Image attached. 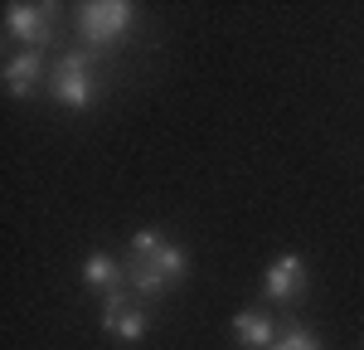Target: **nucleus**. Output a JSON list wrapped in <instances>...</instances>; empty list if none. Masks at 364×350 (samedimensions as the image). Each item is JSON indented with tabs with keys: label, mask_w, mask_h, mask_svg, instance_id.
<instances>
[{
	"label": "nucleus",
	"mask_w": 364,
	"mask_h": 350,
	"mask_svg": "<svg viewBox=\"0 0 364 350\" xmlns=\"http://www.w3.org/2000/svg\"><path fill=\"white\" fill-rule=\"evenodd\" d=\"M127 307H132V292H127V282H122V287H112L107 297H102V326H112Z\"/></svg>",
	"instance_id": "11"
},
{
	"label": "nucleus",
	"mask_w": 364,
	"mask_h": 350,
	"mask_svg": "<svg viewBox=\"0 0 364 350\" xmlns=\"http://www.w3.org/2000/svg\"><path fill=\"white\" fill-rule=\"evenodd\" d=\"M39 78H44V54L25 49V54L5 58V88H10V97H29Z\"/></svg>",
	"instance_id": "7"
},
{
	"label": "nucleus",
	"mask_w": 364,
	"mask_h": 350,
	"mask_svg": "<svg viewBox=\"0 0 364 350\" xmlns=\"http://www.w3.org/2000/svg\"><path fill=\"white\" fill-rule=\"evenodd\" d=\"M267 350H321V341L311 336L306 326H296V321H291V326H282V336Z\"/></svg>",
	"instance_id": "10"
},
{
	"label": "nucleus",
	"mask_w": 364,
	"mask_h": 350,
	"mask_svg": "<svg viewBox=\"0 0 364 350\" xmlns=\"http://www.w3.org/2000/svg\"><path fill=\"white\" fill-rule=\"evenodd\" d=\"M306 262L296 258V253H282L267 272H262V292L272 297V302H296L301 292H306Z\"/></svg>",
	"instance_id": "5"
},
{
	"label": "nucleus",
	"mask_w": 364,
	"mask_h": 350,
	"mask_svg": "<svg viewBox=\"0 0 364 350\" xmlns=\"http://www.w3.org/2000/svg\"><path fill=\"white\" fill-rule=\"evenodd\" d=\"M233 341L248 350H267L277 341V321L267 317V312H257V307H248V312L233 317Z\"/></svg>",
	"instance_id": "6"
},
{
	"label": "nucleus",
	"mask_w": 364,
	"mask_h": 350,
	"mask_svg": "<svg viewBox=\"0 0 364 350\" xmlns=\"http://www.w3.org/2000/svg\"><path fill=\"white\" fill-rule=\"evenodd\" d=\"M122 282H127V267H122L112 253H87L83 258V287H92V292L107 297V292L122 287Z\"/></svg>",
	"instance_id": "8"
},
{
	"label": "nucleus",
	"mask_w": 364,
	"mask_h": 350,
	"mask_svg": "<svg viewBox=\"0 0 364 350\" xmlns=\"http://www.w3.org/2000/svg\"><path fill=\"white\" fill-rule=\"evenodd\" d=\"M185 272H190V253L180 243L161 238L151 253L127 258V287L141 292V297H166L175 282H185Z\"/></svg>",
	"instance_id": "1"
},
{
	"label": "nucleus",
	"mask_w": 364,
	"mask_h": 350,
	"mask_svg": "<svg viewBox=\"0 0 364 350\" xmlns=\"http://www.w3.org/2000/svg\"><path fill=\"white\" fill-rule=\"evenodd\" d=\"M146 326H151V317H146L141 307H127V312H122L112 326H102V331H107L112 341H122V346H136L141 336H146Z\"/></svg>",
	"instance_id": "9"
},
{
	"label": "nucleus",
	"mask_w": 364,
	"mask_h": 350,
	"mask_svg": "<svg viewBox=\"0 0 364 350\" xmlns=\"http://www.w3.org/2000/svg\"><path fill=\"white\" fill-rule=\"evenodd\" d=\"M5 34L29 44L34 54L54 39V25H49V10L44 5H5Z\"/></svg>",
	"instance_id": "4"
},
{
	"label": "nucleus",
	"mask_w": 364,
	"mask_h": 350,
	"mask_svg": "<svg viewBox=\"0 0 364 350\" xmlns=\"http://www.w3.org/2000/svg\"><path fill=\"white\" fill-rule=\"evenodd\" d=\"M54 102L68 112H87L97 102V73H92V54H63L54 63Z\"/></svg>",
	"instance_id": "3"
},
{
	"label": "nucleus",
	"mask_w": 364,
	"mask_h": 350,
	"mask_svg": "<svg viewBox=\"0 0 364 350\" xmlns=\"http://www.w3.org/2000/svg\"><path fill=\"white\" fill-rule=\"evenodd\" d=\"M132 25H136V5H127V0H87V5H78V34L92 49H107L117 39H127Z\"/></svg>",
	"instance_id": "2"
}]
</instances>
